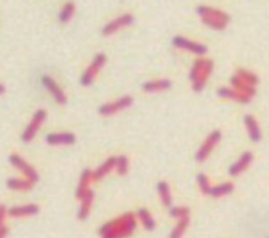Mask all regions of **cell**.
<instances>
[{"label":"cell","mask_w":269,"mask_h":238,"mask_svg":"<svg viewBox=\"0 0 269 238\" xmlns=\"http://www.w3.org/2000/svg\"><path fill=\"white\" fill-rule=\"evenodd\" d=\"M10 162L15 167V168L19 169L25 176H27V180L31 181L33 184L38 182L39 175H38L37 171L35 170L29 163L25 162L20 155L12 154L10 156Z\"/></svg>","instance_id":"ba28073f"},{"label":"cell","mask_w":269,"mask_h":238,"mask_svg":"<svg viewBox=\"0 0 269 238\" xmlns=\"http://www.w3.org/2000/svg\"><path fill=\"white\" fill-rule=\"evenodd\" d=\"M258 83V77L247 70L241 69L231 78V84L236 88V91L244 94L245 95L253 98L256 94L255 85Z\"/></svg>","instance_id":"277c9868"},{"label":"cell","mask_w":269,"mask_h":238,"mask_svg":"<svg viewBox=\"0 0 269 238\" xmlns=\"http://www.w3.org/2000/svg\"><path fill=\"white\" fill-rule=\"evenodd\" d=\"M138 217L140 219L141 224L143 225V227L146 229L147 231H153L155 227H156V222L154 217L152 216V214L150 213V211L147 209H139L138 211Z\"/></svg>","instance_id":"603a6c76"},{"label":"cell","mask_w":269,"mask_h":238,"mask_svg":"<svg viewBox=\"0 0 269 238\" xmlns=\"http://www.w3.org/2000/svg\"><path fill=\"white\" fill-rule=\"evenodd\" d=\"M6 213H7L6 208L3 205H0V228L4 226L3 224H4Z\"/></svg>","instance_id":"4dcf8cb0"},{"label":"cell","mask_w":269,"mask_h":238,"mask_svg":"<svg viewBox=\"0 0 269 238\" xmlns=\"http://www.w3.org/2000/svg\"><path fill=\"white\" fill-rule=\"evenodd\" d=\"M7 213L12 217H24L36 215L39 213V206L35 204H30L25 206H16L8 210Z\"/></svg>","instance_id":"5bb4252c"},{"label":"cell","mask_w":269,"mask_h":238,"mask_svg":"<svg viewBox=\"0 0 269 238\" xmlns=\"http://www.w3.org/2000/svg\"><path fill=\"white\" fill-rule=\"evenodd\" d=\"M157 189H158V192H159V195H160L162 204L164 206H165V207H170L171 206V202H172V198H171V193H170L169 185L166 182L161 181L157 185Z\"/></svg>","instance_id":"44dd1931"},{"label":"cell","mask_w":269,"mask_h":238,"mask_svg":"<svg viewBox=\"0 0 269 238\" xmlns=\"http://www.w3.org/2000/svg\"><path fill=\"white\" fill-rule=\"evenodd\" d=\"M221 140V131L215 130L212 134L208 136V138L205 140V142L199 149V151L196 154V160L198 162H203L206 160V157L210 155V153L213 151V149L215 147V145L220 142Z\"/></svg>","instance_id":"52a82bcc"},{"label":"cell","mask_w":269,"mask_h":238,"mask_svg":"<svg viewBox=\"0 0 269 238\" xmlns=\"http://www.w3.org/2000/svg\"><path fill=\"white\" fill-rule=\"evenodd\" d=\"M116 160H117V157L115 156L108 158L106 162H104L101 166H99L98 168L93 172V180L99 181L103 179L107 174H108L116 167Z\"/></svg>","instance_id":"ac0fdd59"},{"label":"cell","mask_w":269,"mask_h":238,"mask_svg":"<svg viewBox=\"0 0 269 238\" xmlns=\"http://www.w3.org/2000/svg\"><path fill=\"white\" fill-rule=\"evenodd\" d=\"M76 142V137L69 132L64 134H50L47 136V143L50 145H73Z\"/></svg>","instance_id":"9a60e30c"},{"label":"cell","mask_w":269,"mask_h":238,"mask_svg":"<svg viewBox=\"0 0 269 238\" xmlns=\"http://www.w3.org/2000/svg\"><path fill=\"white\" fill-rule=\"evenodd\" d=\"M170 215L178 219L189 216V209L186 207H173L170 209Z\"/></svg>","instance_id":"f546056e"},{"label":"cell","mask_w":269,"mask_h":238,"mask_svg":"<svg viewBox=\"0 0 269 238\" xmlns=\"http://www.w3.org/2000/svg\"><path fill=\"white\" fill-rule=\"evenodd\" d=\"M172 43H173V46H176L179 48L189 50L197 55H204L205 52L207 51L206 47L202 46V44H200V43L190 41L184 37H180V36L175 37L172 39Z\"/></svg>","instance_id":"30bf717a"},{"label":"cell","mask_w":269,"mask_h":238,"mask_svg":"<svg viewBox=\"0 0 269 238\" xmlns=\"http://www.w3.org/2000/svg\"><path fill=\"white\" fill-rule=\"evenodd\" d=\"M33 183L29 180H22V179H10L6 182V186L8 189L15 190V191H27L32 189Z\"/></svg>","instance_id":"7402d4cb"},{"label":"cell","mask_w":269,"mask_h":238,"mask_svg":"<svg viewBox=\"0 0 269 238\" xmlns=\"http://www.w3.org/2000/svg\"><path fill=\"white\" fill-rule=\"evenodd\" d=\"M106 61L107 57L104 54H98L95 56L93 62L81 77V84L84 86H89L90 84H92L95 77L97 76L99 70L103 67L104 63H106Z\"/></svg>","instance_id":"8992f818"},{"label":"cell","mask_w":269,"mask_h":238,"mask_svg":"<svg viewBox=\"0 0 269 238\" xmlns=\"http://www.w3.org/2000/svg\"><path fill=\"white\" fill-rule=\"evenodd\" d=\"M116 168L117 172L120 175H124L128 171V160L124 155H120L116 160Z\"/></svg>","instance_id":"f1b7e54d"},{"label":"cell","mask_w":269,"mask_h":238,"mask_svg":"<svg viewBox=\"0 0 269 238\" xmlns=\"http://www.w3.org/2000/svg\"><path fill=\"white\" fill-rule=\"evenodd\" d=\"M46 119H47V111L45 109H39L34 113L32 121L30 122V124L28 125L27 128H25V130L23 131V134L21 136L23 142H30V141L33 140V138L36 136L37 131L39 130L40 126L43 124V122L46 121Z\"/></svg>","instance_id":"5b68a950"},{"label":"cell","mask_w":269,"mask_h":238,"mask_svg":"<svg viewBox=\"0 0 269 238\" xmlns=\"http://www.w3.org/2000/svg\"><path fill=\"white\" fill-rule=\"evenodd\" d=\"M134 21V17L129 14H125L123 16L119 17V18L110 21L104 26L102 33L104 36H109V35L115 34L117 31H119L121 28H124L129 24H132Z\"/></svg>","instance_id":"8fae6325"},{"label":"cell","mask_w":269,"mask_h":238,"mask_svg":"<svg viewBox=\"0 0 269 238\" xmlns=\"http://www.w3.org/2000/svg\"><path fill=\"white\" fill-rule=\"evenodd\" d=\"M4 92H5V86L2 85V84H0V95L4 94Z\"/></svg>","instance_id":"d6a6232c"},{"label":"cell","mask_w":269,"mask_h":238,"mask_svg":"<svg viewBox=\"0 0 269 238\" xmlns=\"http://www.w3.org/2000/svg\"><path fill=\"white\" fill-rule=\"evenodd\" d=\"M134 100L132 96L126 95L123 96V98H120L119 100L112 102V103H108V104H104L99 108V113L101 116H110V114L115 113L119 110H122L124 108H127L131 106L133 104Z\"/></svg>","instance_id":"9c48e42d"},{"label":"cell","mask_w":269,"mask_h":238,"mask_svg":"<svg viewBox=\"0 0 269 238\" xmlns=\"http://www.w3.org/2000/svg\"><path fill=\"white\" fill-rule=\"evenodd\" d=\"M253 158H254V155L251 152L247 151V152L243 153L240 156L239 160L235 164H232L230 166L229 174L232 176H236V175H239L240 173H242L243 171H245L248 168L250 163L253 162Z\"/></svg>","instance_id":"4fadbf2b"},{"label":"cell","mask_w":269,"mask_h":238,"mask_svg":"<svg viewBox=\"0 0 269 238\" xmlns=\"http://www.w3.org/2000/svg\"><path fill=\"white\" fill-rule=\"evenodd\" d=\"M92 180H93V172L90 169H85L81 174L79 185H78V188L76 190V197L78 199H81L84 196L85 193L90 190L89 186Z\"/></svg>","instance_id":"e0dca14e"},{"label":"cell","mask_w":269,"mask_h":238,"mask_svg":"<svg viewBox=\"0 0 269 238\" xmlns=\"http://www.w3.org/2000/svg\"><path fill=\"white\" fill-rule=\"evenodd\" d=\"M233 191V184L231 183H223L218 186L212 187L210 191V195L214 197H221L224 195H227Z\"/></svg>","instance_id":"d4e9b609"},{"label":"cell","mask_w":269,"mask_h":238,"mask_svg":"<svg viewBox=\"0 0 269 238\" xmlns=\"http://www.w3.org/2000/svg\"><path fill=\"white\" fill-rule=\"evenodd\" d=\"M93 200H94V191L89 190L81 198V206L79 209V212H78V217H79V219L84 220L89 216L93 205Z\"/></svg>","instance_id":"d6986e66"},{"label":"cell","mask_w":269,"mask_h":238,"mask_svg":"<svg viewBox=\"0 0 269 238\" xmlns=\"http://www.w3.org/2000/svg\"><path fill=\"white\" fill-rule=\"evenodd\" d=\"M188 225H189V216L179 218V222L176 225V227L172 229L169 238H181L185 233Z\"/></svg>","instance_id":"484cf974"},{"label":"cell","mask_w":269,"mask_h":238,"mask_svg":"<svg viewBox=\"0 0 269 238\" xmlns=\"http://www.w3.org/2000/svg\"><path fill=\"white\" fill-rule=\"evenodd\" d=\"M244 123L251 141H253V142H259L262 138V135L261 130L259 128L257 120L253 116H250V114H246L244 117Z\"/></svg>","instance_id":"2e32d148"},{"label":"cell","mask_w":269,"mask_h":238,"mask_svg":"<svg viewBox=\"0 0 269 238\" xmlns=\"http://www.w3.org/2000/svg\"><path fill=\"white\" fill-rule=\"evenodd\" d=\"M171 86V83L169 80H157V81H151L146 82L142 85V88L144 92H158L167 90Z\"/></svg>","instance_id":"cb8c5ba5"},{"label":"cell","mask_w":269,"mask_h":238,"mask_svg":"<svg viewBox=\"0 0 269 238\" xmlns=\"http://www.w3.org/2000/svg\"><path fill=\"white\" fill-rule=\"evenodd\" d=\"M42 83L46 86L47 90L52 94V95L54 96V99L56 102L59 104H65L66 103V96L64 93L60 90V87L57 85L55 80L53 78H51L49 76H43L42 77Z\"/></svg>","instance_id":"7c38bea8"},{"label":"cell","mask_w":269,"mask_h":238,"mask_svg":"<svg viewBox=\"0 0 269 238\" xmlns=\"http://www.w3.org/2000/svg\"><path fill=\"white\" fill-rule=\"evenodd\" d=\"M218 95L222 96V98L232 99L241 103H247L251 100V98L245 95L244 94H241L237 92L236 90H229V88H220V90L218 91Z\"/></svg>","instance_id":"ffe728a7"},{"label":"cell","mask_w":269,"mask_h":238,"mask_svg":"<svg viewBox=\"0 0 269 238\" xmlns=\"http://www.w3.org/2000/svg\"><path fill=\"white\" fill-rule=\"evenodd\" d=\"M74 12H75V3L74 2L65 3L61 12H60L59 14V20L62 23H66L69 19L72 18Z\"/></svg>","instance_id":"4316f807"},{"label":"cell","mask_w":269,"mask_h":238,"mask_svg":"<svg viewBox=\"0 0 269 238\" xmlns=\"http://www.w3.org/2000/svg\"><path fill=\"white\" fill-rule=\"evenodd\" d=\"M214 68L212 60L200 59L197 60L190 72V80L193 81V88L196 92L202 91L206 80L211 76Z\"/></svg>","instance_id":"7a4b0ae2"},{"label":"cell","mask_w":269,"mask_h":238,"mask_svg":"<svg viewBox=\"0 0 269 238\" xmlns=\"http://www.w3.org/2000/svg\"><path fill=\"white\" fill-rule=\"evenodd\" d=\"M197 180H198L199 187H200L201 191L204 193V194H210L212 186L207 176L204 173H200V174H198Z\"/></svg>","instance_id":"83f0119b"},{"label":"cell","mask_w":269,"mask_h":238,"mask_svg":"<svg viewBox=\"0 0 269 238\" xmlns=\"http://www.w3.org/2000/svg\"><path fill=\"white\" fill-rule=\"evenodd\" d=\"M7 233H8V229L5 226L0 228V238H5Z\"/></svg>","instance_id":"1f68e13d"},{"label":"cell","mask_w":269,"mask_h":238,"mask_svg":"<svg viewBox=\"0 0 269 238\" xmlns=\"http://www.w3.org/2000/svg\"><path fill=\"white\" fill-rule=\"evenodd\" d=\"M137 228V219L133 213H125L110 220L100 228L102 238H127Z\"/></svg>","instance_id":"6da1fadb"},{"label":"cell","mask_w":269,"mask_h":238,"mask_svg":"<svg viewBox=\"0 0 269 238\" xmlns=\"http://www.w3.org/2000/svg\"><path fill=\"white\" fill-rule=\"evenodd\" d=\"M198 13L202 17L203 22L214 30H224L229 21V16L226 13L210 6H199Z\"/></svg>","instance_id":"3957f363"}]
</instances>
